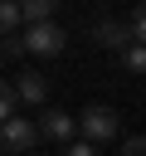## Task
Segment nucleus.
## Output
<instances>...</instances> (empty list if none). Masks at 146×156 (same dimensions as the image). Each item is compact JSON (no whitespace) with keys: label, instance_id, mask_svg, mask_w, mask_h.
I'll return each mask as SVG.
<instances>
[{"label":"nucleus","instance_id":"obj_1","mask_svg":"<svg viewBox=\"0 0 146 156\" xmlns=\"http://www.w3.org/2000/svg\"><path fill=\"white\" fill-rule=\"evenodd\" d=\"M19 39H24V54H34V58H58V54L68 49V29H63L58 20H49V24H29Z\"/></svg>","mask_w":146,"mask_h":156},{"label":"nucleus","instance_id":"obj_8","mask_svg":"<svg viewBox=\"0 0 146 156\" xmlns=\"http://www.w3.org/2000/svg\"><path fill=\"white\" fill-rule=\"evenodd\" d=\"M54 10H58V0H24V20L29 24H49Z\"/></svg>","mask_w":146,"mask_h":156},{"label":"nucleus","instance_id":"obj_6","mask_svg":"<svg viewBox=\"0 0 146 156\" xmlns=\"http://www.w3.org/2000/svg\"><path fill=\"white\" fill-rule=\"evenodd\" d=\"M15 93H19L24 107H44L49 102V78L34 73V68H24V73H15Z\"/></svg>","mask_w":146,"mask_h":156},{"label":"nucleus","instance_id":"obj_10","mask_svg":"<svg viewBox=\"0 0 146 156\" xmlns=\"http://www.w3.org/2000/svg\"><path fill=\"white\" fill-rule=\"evenodd\" d=\"M0 117H5V122L19 117V93H15V83H5V93H0Z\"/></svg>","mask_w":146,"mask_h":156},{"label":"nucleus","instance_id":"obj_12","mask_svg":"<svg viewBox=\"0 0 146 156\" xmlns=\"http://www.w3.org/2000/svg\"><path fill=\"white\" fill-rule=\"evenodd\" d=\"M0 54H5V63H15V58L24 54V39H19V34H5V44H0Z\"/></svg>","mask_w":146,"mask_h":156},{"label":"nucleus","instance_id":"obj_5","mask_svg":"<svg viewBox=\"0 0 146 156\" xmlns=\"http://www.w3.org/2000/svg\"><path fill=\"white\" fill-rule=\"evenodd\" d=\"M92 39H97L102 49H117V54H127V49L136 44V34H131L127 20H97V24H92Z\"/></svg>","mask_w":146,"mask_h":156},{"label":"nucleus","instance_id":"obj_13","mask_svg":"<svg viewBox=\"0 0 146 156\" xmlns=\"http://www.w3.org/2000/svg\"><path fill=\"white\" fill-rule=\"evenodd\" d=\"M63 156H102V146H92V141H73V146H63Z\"/></svg>","mask_w":146,"mask_h":156},{"label":"nucleus","instance_id":"obj_3","mask_svg":"<svg viewBox=\"0 0 146 156\" xmlns=\"http://www.w3.org/2000/svg\"><path fill=\"white\" fill-rule=\"evenodd\" d=\"M39 136H44L39 122H29V117H10V122L0 127V151H5V156H34Z\"/></svg>","mask_w":146,"mask_h":156},{"label":"nucleus","instance_id":"obj_11","mask_svg":"<svg viewBox=\"0 0 146 156\" xmlns=\"http://www.w3.org/2000/svg\"><path fill=\"white\" fill-rule=\"evenodd\" d=\"M127 24H131V34H136V44H146V0L127 15Z\"/></svg>","mask_w":146,"mask_h":156},{"label":"nucleus","instance_id":"obj_4","mask_svg":"<svg viewBox=\"0 0 146 156\" xmlns=\"http://www.w3.org/2000/svg\"><path fill=\"white\" fill-rule=\"evenodd\" d=\"M39 127H44V136H49V141H63V146L83 141V127H78V117H68L63 107H49V112L39 117Z\"/></svg>","mask_w":146,"mask_h":156},{"label":"nucleus","instance_id":"obj_9","mask_svg":"<svg viewBox=\"0 0 146 156\" xmlns=\"http://www.w3.org/2000/svg\"><path fill=\"white\" fill-rule=\"evenodd\" d=\"M122 68H127V73H146V44H131V49L122 54Z\"/></svg>","mask_w":146,"mask_h":156},{"label":"nucleus","instance_id":"obj_14","mask_svg":"<svg viewBox=\"0 0 146 156\" xmlns=\"http://www.w3.org/2000/svg\"><path fill=\"white\" fill-rule=\"evenodd\" d=\"M122 156H146V136H127L122 141Z\"/></svg>","mask_w":146,"mask_h":156},{"label":"nucleus","instance_id":"obj_7","mask_svg":"<svg viewBox=\"0 0 146 156\" xmlns=\"http://www.w3.org/2000/svg\"><path fill=\"white\" fill-rule=\"evenodd\" d=\"M0 29H5V34H24V29H29V20H24V5H19V0L0 5Z\"/></svg>","mask_w":146,"mask_h":156},{"label":"nucleus","instance_id":"obj_2","mask_svg":"<svg viewBox=\"0 0 146 156\" xmlns=\"http://www.w3.org/2000/svg\"><path fill=\"white\" fill-rule=\"evenodd\" d=\"M78 127H83V141H92V146H107V141L122 132V117H117L112 107L92 102V107H83V112H78Z\"/></svg>","mask_w":146,"mask_h":156}]
</instances>
